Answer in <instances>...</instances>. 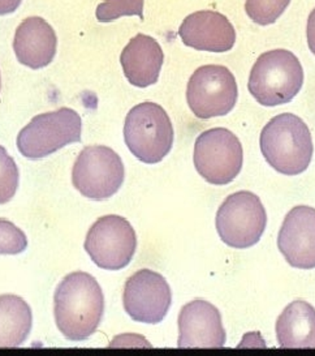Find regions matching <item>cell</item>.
<instances>
[{
	"label": "cell",
	"instance_id": "obj_11",
	"mask_svg": "<svg viewBox=\"0 0 315 356\" xmlns=\"http://www.w3.org/2000/svg\"><path fill=\"white\" fill-rule=\"evenodd\" d=\"M123 304L133 321L159 324L169 314L172 304L171 287L159 273L150 269L138 270L126 282Z\"/></svg>",
	"mask_w": 315,
	"mask_h": 356
},
{
	"label": "cell",
	"instance_id": "obj_10",
	"mask_svg": "<svg viewBox=\"0 0 315 356\" xmlns=\"http://www.w3.org/2000/svg\"><path fill=\"white\" fill-rule=\"evenodd\" d=\"M136 250V231L129 220L114 214L96 220L85 239V251L92 261L111 272L128 266Z\"/></svg>",
	"mask_w": 315,
	"mask_h": 356
},
{
	"label": "cell",
	"instance_id": "obj_9",
	"mask_svg": "<svg viewBox=\"0 0 315 356\" xmlns=\"http://www.w3.org/2000/svg\"><path fill=\"white\" fill-rule=\"evenodd\" d=\"M239 88L231 71L218 64L202 65L190 76L187 101L198 119L228 115L237 104Z\"/></svg>",
	"mask_w": 315,
	"mask_h": 356
},
{
	"label": "cell",
	"instance_id": "obj_8",
	"mask_svg": "<svg viewBox=\"0 0 315 356\" xmlns=\"http://www.w3.org/2000/svg\"><path fill=\"white\" fill-rule=\"evenodd\" d=\"M126 170L120 156L103 145L86 147L78 154L72 170V183L86 199H111L121 188Z\"/></svg>",
	"mask_w": 315,
	"mask_h": 356
},
{
	"label": "cell",
	"instance_id": "obj_25",
	"mask_svg": "<svg viewBox=\"0 0 315 356\" xmlns=\"http://www.w3.org/2000/svg\"><path fill=\"white\" fill-rule=\"evenodd\" d=\"M0 89H1V76H0Z\"/></svg>",
	"mask_w": 315,
	"mask_h": 356
},
{
	"label": "cell",
	"instance_id": "obj_6",
	"mask_svg": "<svg viewBox=\"0 0 315 356\" xmlns=\"http://www.w3.org/2000/svg\"><path fill=\"white\" fill-rule=\"evenodd\" d=\"M216 231L223 243L246 250L261 241L267 226V214L261 199L250 191L230 195L216 213Z\"/></svg>",
	"mask_w": 315,
	"mask_h": 356
},
{
	"label": "cell",
	"instance_id": "obj_13",
	"mask_svg": "<svg viewBox=\"0 0 315 356\" xmlns=\"http://www.w3.org/2000/svg\"><path fill=\"white\" fill-rule=\"evenodd\" d=\"M179 348H223L227 334L219 309L206 300L185 304L179 314Z\"/></svg>",
	"mask_w": 315,
	"mask_h": 356
},
{
	"label": "cell",
	"instance_id": "obj_24",
	"mask_svg": "<svg viewBox=\"0 0 315 356\" xmlns=\"http://www.w3.org/2000/svg\"><path fill=\"white\" fill-rule=\"evenodd\" d=\"M22 1V0H0V16L17 11Z\"/></svg>",
	"mask_w": 315,
	"mask_h": 356
},
{
	"label": "cell",
	"instance_id": "obj_21",
	"mask_svg": "<svg viewBox=\"0 0 315 356\" xmlns=\"http://www.w3.org/2000/svg\"><path fill=\"white\" fill-rule=\"evenodd\" d=\"M20 172L15 159L0 145V205L13 199L19 188Z\"/></svg>",
	"mask_w": 315,
	"mask_h": 356
},
{
	"label": "cell",
	"instance_id": "obj_15",
	"mask_svg": "<svg viewBox=\"0 0 315 356\" xmlns=\"http://www.w3.org/2000/svg\"><path fill=\"white\" fill-rule=\"evenodd\" d=\"M58 37L53 26L42 17L32 16L19 25L13 40V51L19 63L41 70L53 63Z\"/></svg>",
	"mask_w": 315,
	"mask_h": 356
},
{
	"label": "cell",
	"instance_id": "obj_14",
	"mask_svg": "<svg viewBox=\"0 0 315 356\" xmlns=\"http://www.w3.org/2000/svg\"><path fill=\"white\" fill-rule=\"evenodd\" d=\"M179 35L185 46L198 51L227 53L236 43V31L221 12L197 11L181 22Z\"/></svg>",
	"mask_w": 315,
	"mask_h": 356
},
{
	"label": "cell",
	"instance_id": "obj_2",
	"mask_svg": "<svg viewBox=\"0 0 315 356\" xmlns=\"http://www.w3.org/2000/svg\"><path fill=\"white\" fill-rule=\"evenodd\" d=\"M259 145L267 163L287 177L305 172L314 153L309 127L291 113L273 116L263 127Z\"/></svg>",
	"mask_w": 315,
	"mask_h": 356
},
{
	"label": "cell",
	"instance_id": "obj_5",
	"mask_svg": "<svg viewBox=\"0 0 315 356\" xmlns=\"http://www.w3.org/2000/svg\"><path fill=\"white\" fill-rule=\"evenodd\" d=\"M83 120L72 108L34 116L17 136V149L28 159L49 157L69 144L81 141Z\"/></svg>",
	"mask_w": 315,
	"mask_h": 356
},
{
	"label": "cell",
	"instance_id": "obj_22",
	"mask_svg": "<svg viewBox=\"0 0 315 356\" xmlns=\"http://www.w3.org/2000/svg\"><path fill=\"white\" fill-rule=\"evenodd\" d=\"M28 247L24 231L8 220H0V254H19Z\"/></svg>",
	"mask_w": 315,
	"mask_h": 356
},
{
	"label": "cell",
	"instance_id": "obj_1",
	"mask_svg": "<svg viewBox=\"0 0 315 356\" xmlns=\"http://www.w3.org/2000/svg\"><path fill=\"white\" fill-rule=\"evenodd\" d=\"M105 314L103 291L93 275L68 274L53 295V314L59 332L69 341L81 342L94 334Z\"/></svg>",
	"mask_w": 315,
	"mask_h": 356
},
{
	"label": "cell",
	"instance_id": "obj_12",
	"mask_svg": "<svg viewBox=\"0 0 315 356\" xmlns=\"http://www.w3.org/2000/svg\"><path fill=\"white\" fill-rule=\"evenodd\" d=\"M278 248L296 269H315L314 208L300 205L287 214L279 231Z\"/></svg>",
	"mask_w": 315,
	"mask_h": 356
},
{
	"label": "cell",
	"instance_id": "obj_20",
	"mask_svg": "<svg viewBox=\"0 0 315 356\" xmlns=\"http://www.w3.org/2000/svg\"><path fill=\"white\" fill-rule=\"evenodd\" d=\"M145 0H105L96 7L95 16L98 22H115L123 16H138L144 20Z\"/></svg>",
	"mask_w": 315,
	"mask_h": 356
},
{
	"label": "cell",
	"instance_id": "obj_17",
	"mask_svg": "<svg viewBox=\"0 0 315 356\" xmlns=\"http://www.w3.org/2000/svg\"><path fill=\"white\" fill-rule=\"evenodd\" d=\"M282 348H315V308L304 300L289 304L276 321Z\"/></svg>",
	"mask_w": 315,
	"mask_h": 356
},
{
	"label": "cell",
	"instance_id": "obj_19",
	"mask_svg": "<svg viewBox=\"0 0 315 356\" xmlns=\"http://www.w3.org/2000/svg\"><path fill=\"white\" fill-rule=\"evenodd\" d=\"M289 3L291 0H246L245 11L252 22L266 26L276 22Z\"/></svg>",
	"mask_w": 315,
	"mask_h": 356
},
{
	"label": "cell",
	"instance_id": "obj_7",
	"mask_svg": "<svg viewBox=\"0 0 315 356\" xmlns=\"http://www.w3.org/2000/svg\"><path fill=\"white\" fill-rule=\"evenodd\" d=\"M194 168L214 186L230 184L241 172L244 150L239 137L227 128L202 132L194 144Z\"/></svg>",
	"mask_w": 315,
	"mask_h": 356
},
{
	"label": "cell",
	"instance_id": "obj_23",
	"mask_svg": "<svg viewBox=\"0 0 315 356\" xmlns=\"http://www.w3.org/2000/svg\"><path fill=\"white\" fill-rule=\"evenodd\" d=\"M306 40L310 51L315 55V8L310 12L306 24Z\"/></svg>",
	"mask_w": 315,
	"mask_h": 356
},
{
	"label": "cell",
	"instance_id": "obj_4",
	"mask_svg": "<svg viewBox=\"0 0 315 356\" xmlns=\"http://www.w3.org/2000/svg\"><path fill=\"white\" fill-rule=\"evenodd\" d=\"M173 127L166 110L154 102L135 106L126 118L124 140L135 157L154 165L169 156L173 145Z\"/></svg>",
	"mask_w": 315,
	"mask_h": 356
},
{
	"label": "cell",
	"instance_id": "obj_16",
	"mask_svg": "<svg viewBox=\"0 0 315 356\" xmlns=\"http://www.w3.org/2000/svg\"><path fill=\"white\" fill-rule=\"evenodd\" d=\"M164 53L157 40L146 34H137L120 55V63L129 84L147 88L157 84Z\"/></svg>",
	"mask_w": 315,
	"mask_h": 356
},
{
	"label": "cell",
	"instance_id": "obj_3",
	"mask_svg": "<svg viewBox=\"0 0 315 356\" xmlns=\"http://www.w3.org/2000/svg\"><path fill=\"white\" fill-rule=\"evenodd\" d=\"M304 85V68L289 50L276 49L259 55L253 65L248 89L264 107L289 104Z\"/></svg>",
	"mask_w": 315,
	"mask_h": 356
},
{
	"label": "cell",
	"instance_id": "obj_18",
	"mask_svg": "<svg viewBox=\"0 0 315 356\" xmlns=\"http://www.w3.org/2000/svg\"><path fill=\"white\" fill-rule=\"evenodd\" d=\"M29 304L16 295H0V348L24 345L32 332Z\"/></svg>",
	"mask_w": 315,
	"mask_h": 356
}]
</instances>
